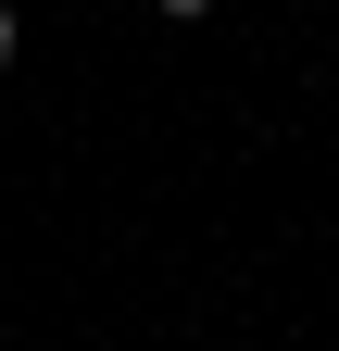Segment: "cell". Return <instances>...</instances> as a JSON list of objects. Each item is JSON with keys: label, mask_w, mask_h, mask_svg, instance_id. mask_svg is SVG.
<instances>
[{"label": "cell", "mask_w": 339, "mask_h": 351, "mask_svg": "<svg viewBox=\"0 0 339 351\" xmlns=\"http://www.w3.org/2000/svg\"><path fill=\"white\" fill-rule=\"evenodd\" d=\"M151 13H163V25H201V13H214V0H151Z\"/></svg>", "instance_id": "2"}, {"label": "cell", "mask_w": 339, "mask_h": 351, "mask_svg": "<svg viewBox=\"0 0 339 351\" xmlns=\"http://www.w3.org/2000/svg\"><path fill=\"white\" fill-rule=\"evenodd\" d=\"M13 51H25V13H13V0H0V75H13Z\"/></svg>", "instance_id": "1"}]
</instances>
